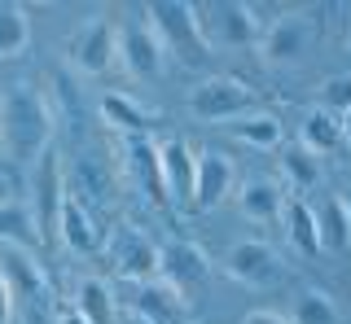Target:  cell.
Listing matches in <instances>:
<instances>
[{"instance_id":"cell-23","label":"cell","mask_w":351,"mask_h":324,"mask_svg":"<svg viewBox=\"0 0 351 324\" xmlns=\"http://www.w3.org/2000/svg\"><path fill=\"white\" fill-rule=\"evenodd\" d=\"M40 241V224H36V211H31V202H0V245H22V250H31V245Z\"/></svg>"},{"instance_id":"cell-35","label":"cell","mask_w":351,"mask_h":324,"mask_svg":"<svg viewBox=\"0 0 351 324\" xmlns=\"http://www.w3.org/2000/svg\"><path fill=\"white\" fill-rule=\"evenodd\" d=\"M338 198L347 202V211H351V171H347V180H343V193H338Z\"/></svg>"},{"instance_id":"cell-33","label":"cell","mask_w":351,"mask_h":324,"mask_svg":"<svg viewBox=\"0 0 351 324\" xmlns=\"http://www.w3.org/2000/svg\"><path fill=\"white\" fill-rule=\"evenodd\" d=\"M58 324H88L80 311H58Z\"/></svg>"},{"instance_id":"cell-24","label":"cell","mask_w":351,"mask_h":324,"mask_svg":"<svg viewBox=\"0 0 351 324\" xmlns=\"http://www.w3.org/2000/svg\"><path fill=\"white\" fill-rule=\"evenodd\" d=\"M75 311L88 320V324H119V307H114V294L101 276H84L80 289H75Z\"/></svg>"},{"instance_id":"cell-27","label":"cell","mask_w":351,"mask_h":324,"mask_svg":"<svg viewBox=\"0 0 351 324\" xmlns=\"http://www.w3.org/2000/svg\"><path fill=\"white\" fill-rule=\"evenodd\" d=\"M285 232L299 254H321V228H316V206H307L303 198L285 202Z\"/></svg>"},{"instance_id":"cell-7","label":"cell","mask_w":351,"mask_h":324,"mask_svg":"<svg viewBox=\"0 0 351 324\" xmlns=\"http://www.w3.org/2000/svg\"><path fill=\"white\" fill-rule=\"evenodd\" d=\"M62 202H66V167H62V154H58V149H49V154L31 167V211H36L40 237H53V232H58Z\"/></svg>"},{"instance_id":"cell-19","label":"cell","mask_w":351,"mask_h":324,"mask_svg":"<svg viewBox=\"0 0 351 324\" xmlns=\"http://www.w3.org/2000/svg\"><path fill=\"white\" fill-rule=\"evenodd\" d=\"M299 145L307 149V154H316V158L334 154V149L343 145V118L321 110V105H316V110H307L303 123H299Z\"/></svg>"},{"instance_id":"cell-28","label":"cell","mask_w":351,"mask_h":324,"mask_svg":"<svg viewBox=\"0 0 351 324\" xmlns=\"http://www.w3.org/2000/svg\"><path fill=\"white\" fill-rule=\"evenodd\" d=\"M290 324H343V311H338V302L329 298L325 289H303V294L294 298Z\"/></svg>"},{"instance_id":"cell-39","label":"cell","mask_w":351,"mask_h":324,"mask_svg":"<svg viewBox=\"0 0 351 324\" xmlns=\"http://www.w3.org/2000/svg\"><path fill=\"white\" fill-rule=\"evenodd\" d=\"M0 96H5V92H0Z\"/></svg>"},{"instance_id":"cell-26","label":"cell","mask_w":351,"mask_h":324,"mask_svg":"<svg viewBox=\"0 0 351 324\" xmlns=\"http://www.w3.org/2000/svg\"><path fill=\"white\" fill-rule=\"evenodd\" d=\"M27 49H31V14H27V5L0 0V62L22 57Z\"/></svg>"},{"instance_id":"cell-2","label":"cell","mask_w":351,"mask_h":324,"mask_svg":"<svg viewBox=\"0 0 351 324\" xmlns=\"http://www.w3.org/2000/svg\"><path fill=\"white\" fill-rule=\"evenodd\" d=\"M145 23L154 27L158 44L167 49V57H176L180 66H202L206 62V40H202V23H197V5L184 0H154L145 5Z\"/></svg>"},{"instance_id":"cell-1","label":"cell","mask_w":351,"mask_h":324,"mask_svg":"<svg viewBox=\"0 0 351 324\" xmlns=\"http://www.w3.org/2000/svg\"><path fill=\"white\" fill-rule=\"evenodd\" d=\"M53 123H58V114L36 83L27 79L5 83V96H0V149H5V158L36 167L53 149Z\"/></svg>"},{"instance_id":"cell-3","label":"cell","mask_w":351,"mask_h":324,"mask_svg":"<svg viewBox=\"0 0 351 324\" xmlns=\"http://www.w3.org/2000/svg\"><path fill=\"white\" fill-rule=\"evenodd\" d=\"M197 23H202L206 49H246V44H259L263 31H268V23L259 18V9L241 5V0L197 5Z\"/></svg>"},{"instance_id":"cell-30","label":"cell","mask_w":351,"mask_h":324,"mask_svg":"<svg viewBox=\"0 0 351 324\" xmlns=\"http://www.w3.org/2000/svg\"><path fill=\"white\" fill-rule=\"evenodd\" d=\"M321 110L338 114V118L351 110V75H334V79L321 83Z\"/></svg>"},{"instance_id":"cell-25","label":"cell","mask_w":351,"mask_h":324,"mask_svg":"<svg viewBox=\"0 0 351 324\" xmlns=\"http://www.w3.org/2000/svg\"><path fill=\"white\" fill-rule=\"evenodd\" d=\"M66 193L71 198H80L88 211L97 206V202H106V193H110V185H106V171H101V162L97 158H75L71 162V171H66Z\"/></svg>"},{"instance_id":"cell-32","label":"cell","mask_w":351,"mask_h":324,"mask_svg":"<svg viewBox=\"0 0 351 324\" xmlns=\"http://www.w3.org/2000/svg\"><path fill=\"white\" fill-rule=\"evenodd\" d=\"M241 324H290V316H281V311H268V307H259V311H250Z\"/></svg>"},{"instance_id":"cell-5","label":"cell","mask_w":351,"mask_h":324,"mask_svg":"<svg viewBox=\"0 0 351 324\" xmlns=\"http://www.w3.org/2000/svg\"><path fill=\"white\" fill-rule=\"evenodd\" d=\"M106 254L114 263V272L123 280H132V285H145V280L162 276V245H154V237H145L132 224H119L106 237Z\"/></svg>"},{"instance_id":"cell-14","label":"cell","mask_w":351,"mask_h":324,"mask_svg":"<svg viewBox=\"0 0 351 324\" xmlns=\"http://www.w3.org/2000/svg\"><path fill=\"white\" fill-rule=\"evenodd\" d=\"M206 276H211V258H206L202 245H193V241L162 245V280H171L184 298H189L197 285H206Z\"/></svg>"},{"instance_id":"cell-10","label":"cell","mask_w":351,"mask_h":324,"mask_svg":"<svg viewBox=\"0 0 351 324\" xmlns=\"http://www.w3.org/2000/svg\"><path fill=\"white\" fill-rule=\"evenodd\" d=\"M219 263H224V272L246 289H268V285L281 280V258L268 241H233Z\"/></svg>"},{"instance_id":"cell-12","label":"cell","mask_w":351,"mask_h":324,"mask_svg":"<svg viewBox=\"0 0 351 324\" xmlns=\"http://www.w3.org/2000/svg\"><path fill=\"white\" fill-rule=\"evenodd\" d=\"M158 158H162V189H167L171 206H193V185H197V154L176 140H158Z\"/></svg>"},{"instance_id":"cell-20","label":"cell","mask_w":351,"mask_h":324,"mask_svg":"<svg viewBox=\"0 0 351 324\" xmlns=\"http://www.w3.org/2000/svg\"><path fill=\"white\" fill-rule=\"evenodd\" d=\"M101 118L114 127V132H123V136H145L149 127L158 123V114L145 110L141 101H132V96H123V92H110L101 101Z\"/></svg>"},{"instance_id":"cell-8","label":"cell","mask_w":351,"mask_h":324,"mask_svg":"<svg viewBox=\"0 0 351 324\" xmlns=\"http://www.w3.org/2000/svg\"><path fill=\"white\" fill-rule=\"evenodd\" d=\"M316 44V23L303 14H285L277 18V23H268V31H263L259 40V53L263 62H272V66H299V62L312 53Z\"/></svg>"},{"instance_id":"cell-15","label":"cell","mask_w":351,"mask_h":324,"mask_svg":"<svg viewBox=\"0 0 351 324\" xmlns=\"http://www.w3.org/2000/svg\"><path fill=\"white\" fill-rule=\"evenodd\" d=\"M0 276L14 285V294L22 302H44L49 298V276L36 263V254L22 245H0Z\"/></svg>"},{"instance_id":"cell-31","label":"cell","mask_w":351,"mask_h":324,"mask_svg":"<svg viewBox=\"0 0 351 324\" xmlns=\"http://www.w3.org/2000/svg\"><path fill=\"white\" fill-rule=\"evenodd\" d=\"M14 302H18L14 285H9V280L0 276V324H9V320H14Z\"/></svg>"},{"instance_id":"cell-16","label":"cell","mask_w":351,"mask_h":324,"mask_svg":"<svg viewBox=\"0 0 351 324\" xmlns=\"http://www.w3.org/2000/svg\"><path fill=\"white\" fill-rule=\"evenodd\" d=\"M58 237L71 254H97L101 250V228H97L93 211H88L80 198H71V193H66L62 215H58Z\"/></svg>"},{"instance_id":"cell-11","label":"cell","mask_w":351,"mask_h":324,"mask_svg":"<svg viewBox=\"0 0 351 324\" xmlns=\"http://www.w3.org/2000/svg\"><path fill=\"white\" fill-rule=\"evenodd\" d=\"M71 62L80 75H106L119 62V27L110 18H88L71 40Z\"/></svg>"},{"instance_id":"cell-36","label":"cell","mask_w":351,"mask_h":324,"mask_svg":"<svg viewBox=\"0 0 351 324\" xmlns=\"http://www.w3.org/2000/svg\"><path fill=\"white\" fill-rule=\"evenodd\" d=\"M343 145H351V110L343 114Z\"/></svg>"},{"instance_id":"cell-37","label":"cell","mask_w":351,"mask_h":324,"mask_svg":"<svg viewBox=\"0 0 351 324\" xmlns=\"http://www.w3.org/2000/svg\"><path fill=\"white\" fill-rule=\"evenodd\" d=\"M0 202H5V180H0Z\"/></svg>"},{"instance_id":"cell-34","label":"cell","mask_w":351,"mask_h":324,"mask_svg":"<svg viewBox=\"0 0 351 324\" xmlns=\"http://www.w3.org/2000/svg\"><path fill=\"white\" fill-rule=\"evenodd\" d=\"M119 324H154V320L141 316V311H128V316H119Z\"/></svg>"},{"instance_id":"cell-9","label":"cell","mask_w":351,"mask_h":324,"mask_svg":"<svg viewBox=\"0 0 351 324\" xmlns=\"http://www.w3.org/2000/svg\"><path fill=\"white\" fill-rule=\"evenodd\" d=\"M119 167H123L128 185L136 193H145L154 206L167 202V189H162V158H158V145L149 136H123L119 145Z\"/></svg>"},{"instance_id":"cell-13","label":"cell","mask_w":351,"mask_h":324,"mask_svg":"<svg viewBox=\"0 0 351 324\" xmlns=\"http://www.w3.org/2000/svg\"><path fill=\"white\" fill-rule=\"evenodd\" d=\"M237 185V167L228 154L219 149H202L197 154V185H193V211H211L233 193Z\"/></svg>"},{"instance_id":"cell-22","label":"cell","mask_w":351,"mask_h":324,"mask_svg":"<svg viewBox=\"0 0 351 324\" xmlns=\"http://www.w3.org/2000/svg\"><path fill=\"white\" fill-rule=\"evenodd\" d=\"M316 228H321V250H329V254L351 245V211L338 193H329L321 206H316Z\"/></svg>"},{"instance_id":"cell-4","label":"cell","mask_w":351,"mask_h":324,"mask_svg":"<svg viewBox=\"0 0 351 324\" xmlns=\"http://www.w3.org/2000/svg\"><path fill=\"white\" fill-rule=\"evenodd\" d=\"M189 114L202 123H237V118L255 114V92L233 75H211L189 92Z\"/></svg>"},{"instance_id":"cell-6","label":"cell","mask_w":351,"mask_h":324,"mask_svg":"<svg viewBox=\"0 0 351 324\" xmlns=\"http://www.w3.org/2000/svg\"><path fill=\"white\" fill-rule=\"evenodd\" d=\"M119 66L132 79H158L167 70V49L158 44V36H154L145 18H128L119 27Z\"/></svg>"},{"instance_id":"cell-29","label":"cell","mask_w":351,"mask_h":324,"mask_svg":"<svg viewBox=\"0 0 351 324\" xmlns=\"http://www.w3.org/2000/svg\"><path fill=\"white\" fill-rule=\"evenodd\" d=\"M281 171H285V185L294 189V198L307 189H316V180H321V158L316 154H307V149H285L281 154Z\"/></svg>"},{"instance_id":"cell-18","label":"cell","mask_w":351,"mask_h":324,"mask_svg":"<svg viewBox=\"0 0 351 324\" xmlns=\"http://www.w3.org/2000/svg\"><path fill=\"white\" fill-rule=\"evenodd\" d=\"M237 211L255 224H277L285 215V193H281V185H272V180H246V185L237 189Z\"/></svg>"},{"instance_id":"cell-17","label":"cell","mask_w":351,"mask_h":324,"mask_svg":"<svg viewBox=\"0 0 351 324\" xmlns=\"http://www.w3.org/2000/svg\"><path fill=\"white\" fill-rule=\"evenodd\" d=\"M132 311H141V316H149L154 324H171L180 320L184 311H189V298L180 294V289L171 285V280H145V285H136V298H132Z\"/></svg>"},{"instance_id":"cell-21","label":"cell","mask_w":351,"mask_h":324,"mask_svg":"<svg viewBox=\"0 0 351 324\" xmlns=\"http://www.w3.org/2000/svg\"><path fill=\"white\" fill-rule=\"evenodd\" d=\"M228 136H233L237 145H246V149L272 154V149H281V118L268 114V110H255V114L237 118V123H228Z\"/></svg>"},{"instance_id":"cell-38","label":"cell","mask_w":351,"mask_h":324,"mask_svg":"<svg viewBox=\"0 0 351 324\" xmlns=\"http://www.w3.org/2000/svg\"><path fill=\"white\" fill-rule=\"evenodd\" d=\"M347 53H351V36H347Z\"/></svg>"}]
</instances>
